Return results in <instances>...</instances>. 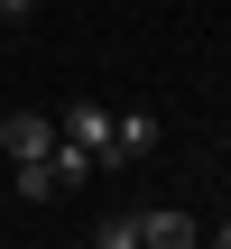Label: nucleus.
<instances>
[{
	"label": "nucleus",
	"mask_w": 231,
	"mask_h": 249,
	"mask_svg": "<svg viewBox=\"0 0 231 249\" xmlns=\"http://www.w3.org/2000/svg\"><path fill=\"white\" fill-rule=\"evenodd\" d=\"M157 148V120L148 111H111V148H102V166H139Z\"/></svg>",
	"instance_id": "obj_1"
},
{
	"label": "nucleus",
	"mask_w": 231,
	"mask_h": 249,
	"mask_svg": "<svg viewBox=\"0 0 231 249\" xmlns=\"http://www.w3.org/2000/svg\"><path fill=\"white\" fill-rule=\"evenodd\" d=\"M0 148H9V166H19V157H46V148H56V120H46V111H9V120H0Z\"/></svg>",
	"instance_id": "obj_2"
},
{
	"label": "nucleus",
	"mask_w": 231,
	"mask_h": 249,
	"mask_svg": "<svg viewBox=\"0 0 231 249\" xmlns=\"http://www.w3.org/2000/svg\"><path fill=\"white\" fill-rule=\"evenodd\" d=\"M56 139H74V148H93V157H102V148H111V111H102V102H74V111L56 120Z\"/></svg>",
	"instance_id": "obj_3"
},
{
	"label": "nucleus",
	"mask_w": 231,
	"mask_h": 249,
	"mask_svg": "<svg viewBox=\"0 0 231 249\" xmlns=\"http://www.w3.org/2000/svg\"><path fill=\"white\" fill-rule=\"evenodd\" d=\"M204 240V222H185V213H139V249H185Z\"/></svg>",
	"instance_id": "obj_4"
},
{
	"label": "nucleus",
	"mask_w": 231,
	"mask_h": 249,
	"mask_svg": "<svg viewBox=\"0 0 231 249\" xmlns=\"http://www.w3.org/2000/svg\"><path fill=\"white\" fill-rule=\"evenodd\" d=\"M19 194L28 203H56L65 185H56V157H19Z\"/></svg>",
	"instance_id": "obj_5"
},
{
	"label": "nucleus",
	"mask_w": 231,
	"mask_h": 249,
	"mask_svg": "<svg viewBox=\"0 0 231 249\" xmlns=\"http://www.w3.org/2000/svg\"><path fill=\"white\" fill-rule=\"evenodd\" d=\"M46 157H56V185H83V176H93V166H102V157H93V148H74V139H56V148H46Z\"/></svg>",
	"instance_id": "obj_6"
},
{
	"label": "nucleus",
	"mask_w": 231,
	"mask_h": 249,
	"mask_svg": "<svg viewBox=\"0 0 231 249\" xmlns=\"http://www.w3.org/2000/svg\"><path fill=\"white\" fill-rule=\"evenodd\" d=\"M93 240H102V249H139V213H111V222H93Z\"/></svg>",
	"instance_id": "obj_7"
},
{
	"label": "nucleus",
	"mask_w": 231,
	"mask_h": 249,
	"mask_svg": "<svg viewBox=\"0 0 231 249\" xmlns=\"http://www.w3.org/2000/svg\"><path fill=\"white\" fill-rule=\"evenodd\" d=\"M0 18H9V28H28V18H37V0H0Z\"/></svg>",
	"instance_id": "obj_8"
}]
</instances>
